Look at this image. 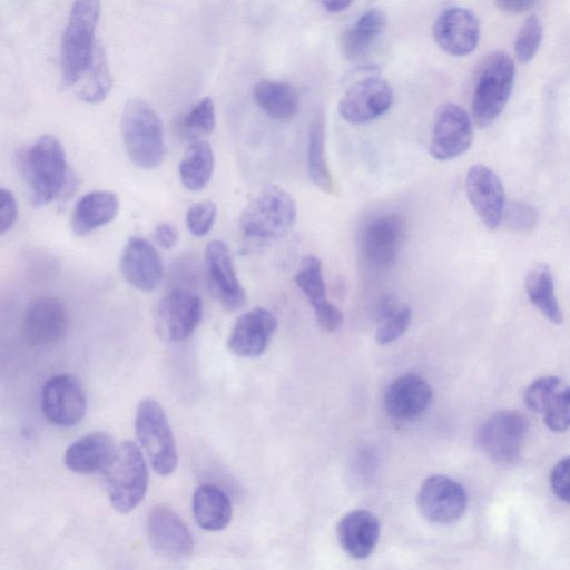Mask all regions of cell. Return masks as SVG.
Returning <instances> with one entry per match:
<instances>
[{
  "mask_svg": "<svg viewBox=\"0 0 570 570\" xmlns=\"http://www.w3.org/2000/svg\"><path fill=\"white\" fill-rule=\"evenodd\" d=\"M99 13L100 3L95 0L77 1L71 7L60 46L62 78L69 86L77 85L95 61Z\"/></svg>",
  "mask_w": 570,
  "mask_h": 570,
  "instance_id": "cell-1",
  "label": "cell"
},
{
  "mask_svg": "<svg viewBox=\"0 0 570 570\" xmlns=\"http://www.w3.org/2000/svg\"><path fill=\"white\" fill-rule=\"evenodd\" d=\"M296 216V203L292 195L277 185H268L242 212L239 230L250 242L276 240L291 232Z\"/></svg>",
  "mask_w": 570,
  "mask_h": 570,
  "instance_id": "cell-2",
  "label": "cell"
},
{
  "mask_svg": "<svg viewBox=\"0 0 570 570\" xmlns=\"http://www.w3.org/2000/svg\"><path fill=\"white\" fill-rule=\"evenodd\" d=\"M121 135L131 161L140 168L157 167L165 155L161 121L145 100H129L121 115Z\"/></svg>",
  "mask_w": 570,
  "mask_h": 570,
  "instance_id": "cell-3",
  "label": "cell"
},
{
  "mask_svg": "<svg viewBox=\"0 0 570 570\" xmlns=\"http://www.w3.org/2000/svg\"><path fill=\"white\" fill-rule=\"evenodd\" d=\"M108 499L120 513L132 511L145 498L149 474L139 446L121 442L104 471Z\"/></svg>",
  "mask_w": 570,
  "mask_h": 570,
  "instance_id": "cell-4",
  "label": "cell"
},
{
  "mask_svg": "<svg viewBox=\"0 0 570 570\" xmlns=\"http://www.w3.org/2000/svg\"><path fill=\"white\" fill-rule=\"evenodd\" d=\"M20 163L35 206L46 205L60 194L67 178V161L65 150L55 136L39 137L22 155Z\"/></svg>",
  "mask_w": 570,
  "mask_h": 570,
  "instance_id": "cell-5",
  "label": "cell"
},
{
  "mask_svg": "<svg viewBox=\"0 0 570 570\" xmlns=\"http://www.w3.org/2000/svg\"><path fill=\"white\" fill-rule=\"evenodd\" d=\"M514 62L494 52L483 62L472 96V115L479 127L491 125L504 109L514 82Z\"/></svg>",
  "mask_w": 570,
  "mask_h": 570,
  "instance_id": "cell-6",
  "label": "cell"
},
{
  "mask_svg": "<svg viewBox=\"0 0 570 570\" xmlns=\"http://www.w3.org/2000/svg\"><path fill=\"white\" fill-rule=\"evenodd\" d=\"M135 429L154 471L159 475L171 474L178 461L176 442L166 412L155 399L139 401Z\"/></svg>",
  "mask_w": 570,
  "mask_h": 570,
  "instance_id": "cell-7",
  "label": "cell"
},
{
  "mask_svg": "<svg viewBox=\"0 0 570 570\" xmlns=\"http://www.w3.org/2000/svg\"><path fill=\"white\" fill-rule=\"evenodd\" d=\"M529 430L519 411L503 410L485 420L476 432V443L493 461L511 464L519 460Z\"/></svg>",
  "mask_w": 570,
  "mask_h": 570,
  "instance_id": "cell-8",
  "label": "cell"
},
{
  "mask_svg": "<svg viewBox=\"0 0 570 570\" xmlns=\"http://www.w3.org/2000/svg\"><path fill=\"white\" fill-rule=\"evenodd\" d=\"M203 315L200 297L184 288H174L158 303L155 330L165 342H181L193 335Z\"/></svg>",
  "mask_w": 570,
  "mask_h": 570,
  "instance_id": "cell-9",
  "label": "cell"
},
{
  "mask_svg": "<svg viewBox=\"0 0 570 570\" xmlns=\"http://www.w3.org/2000/svg\"><path fill=\"white\" fill-rule=\"evenodd\" d=\"M394 101L391 85L380 76L354 81L342 95L338 111L351 124H365L387 112Z\"/></svg>",
  "mask_w": 570,
  "mask_h": 570,
  "instance_id": "cell-10",
  "label": "cell"
},
{
  "mask_svg": "<svg viewBox=\"0 0 570 570\" xmlns=\"http://www.w3.org/2000/svg\"><path fill=\"white\" fill-rule=\"evenodd\" d=\"M421 514L430 522L449 524L459 520L465 512L468 494L456 480L434 474L426 478L416 497Z\"/></svg>",
  "mask_w": 570,
  "mask_h": 570,
  "instance_id": "cell-11",
  "label": "cell"
},
{
  "mask_svg": "<svg viewBox=\"0 0 570 570\" xmlns=\"http://www.w3.org/2000/svg\"><path fill=\"white\" fill-rule=\"evenodd\" d=\"M473 139L472 121L459 105H441L432 126L429 151L438 160L453 159L465 153Z\"/></svg>",
  "mask_w": 570,
  "mask_h": 570,
  "instance_id": "cell-12",
  "label": "cell"
},
{
  "mask_svg": "<svg viewBox=\"0 0 570 570\" xmlns=\"http://www.w3.org/2000/svg\"><path fill=\"white\" fill-rule=\"evenodd\" d=\"M41 409L46 419L55 425H76L87 411V397L81 383L69 374L50 377L42 387Z\"/></svg>",
  "mask_w": 570,
  "mask_h": 570,
  "instance_id": "cell-13",
  "label": "cell"
},
{
  "mask_svg": "<svg viewBox=\"0 0 570 570\" xmlns=\"http://www.w3.org/2000/svg\"><path fill=\"white\" fill-rule=\"evenodd\" d=\"M205 275L210 295L227 311L246 304V293L240 285L228 246L214 239L205 250Z\"/></svg>",
  "mask_w": 570,
  "mask_h": 570,
  "instance_id": "cell-14",
  "label": "cell"
},
{
  "mask_svg": "<svg viewBox=\"0 0 570 570\" xmlns=\"http://www.w3.org/2000/svg\"><path fill=\"white\" fill-rule=\"evenodd\" d=\"M147 538L151 549L159 556L179 560L194 550V539L181 518L165 505L153 507L147 515Z\"/></svg>",
  "mask_w": 570,
  "mask_h": 570,
  "instance_id": "cell-15",
  "label": "cell"
},
{
  "mask_svg": "<svg viewBox=\"0 0 570 570\" xmlns=\"http://www.w3.org/2000/svg\"><path fill=\"white\" fill-rule=\"evenodd\" d=\"M524 403L543 415L544 424L552 432L570 429V385L558 376L534 380L524 391Z\"/></svg>",
  "mask_w": 570,
  "mask_h": 570,
  "instance_id": "cell-16",
  "label": "cell"
},
{
  "mask_svg": "<svg viewBox=\"0 0 570 570\" xmlns=\"http://www.w3.org/2000/svg\"><path fill=\"white\" fill-rule=\"evenodd\" d=\"M468 198L488 229H495L502 223L505 207L504 188L492 169L476 164L471 166L465 176Z\"/></svg>",
  "mask_w": 570,
  "mask_h": 570,
  "instance_id": "cell-17",
  "label": "cell"
},
{
  "mask_svg": "<svg viewBox=\"0 0 570 570\" xmlns=\"http://www.w3.org/2000/svg\"><path fill=\"white\" fill-rule=\"evenodd\" d=\"M405 233L404 219L394 213L373 217L361 234V249L376 267L391 265L401 248Z\"/></svg>",
  "mask_w": 570,
  "mask_h": 570,
  "instance_id": "cell-18",
  "label": "cell"
},
{
  "mask_svg": "<svg viewBox=\"0 0 570 570\" xmlns=\"http://www.w3.org/2000/svg\"><path fill=\"white\" fill-rule=\"evenodd\" d=\"M433 36L438 46L446 53L455 57L466 56L478 46L479 20L468 8H446L434 22Z\"/></svg>",
  "mask_w": 570,
  "mask_h": 570,
  "instance_id": "cell-19",
  "label": "cell"
},
{
  "mask_svg": "<svg viewBox=\"0 0 570 570\" xmlns=\"http://www.w3.org/2000/svg\"><path fill=\"white\" fill-rule=\"evenodd\" d=\"M277 325L276 316L267 308L247 311L235 321L227 337V347L239 357H258L267 348Z\"/></svg>",
  "mask_w": 570,
  "mask_h": 570,
  "instance_id": "cell-20",
  "label": "cell"
},
{
  "mask_svg": "<svg viewBox=\"0 0 570 570\" xmlns=\"http://www.w3.org/2000/svg\"><path fill=\"white\" fill-rule=\"evenodd\" d=\"M67 327L68 315L63 304L55 297L43 296L28 306L22 335L31 345L46 346L60 341Z\"/></svg>",
  "mask_w": 570,
  "mask_h": 570,
  "instance_id": "cell-21",
  "label": "cell"
},
{
  "mask_svg": "<svg viewBox=\"0 0 570 570\" xmlns=\"http://www.w3.org/2000/svg\"><path fill=\"white\" fill-rule=\"evenodd\" d=\"M120 271L127 283L142 292L156 289L164 276L159 253L147 239L138 236L126 243Z\"/></svg>",
  "mask_w": 570,
  "mask_h": 570,
  "instance_id": "cell-22",
  "label": "cell"
},
{
  "mask_svg": "<svg viewBox=\"0 0 570 570\" xmlns=\"http://www.w3.org/2000/svg\"><path fill=\"white\" fill-rule=\"evenodd\" d=\"M294 281L312 305L320 326L327 332L337 331L344 317L343 313L327 301L320 258L314 255L304 256Z\"/></svg>",
  "mask_w": 570,
  "mask_h": 570,
  "instance_id": "cell-23",
  "label": "cell"
},
{
  "mask_svg": "<svg viewBox=\"0 0 570 570\" xmlns=\"http://www.w3.org/2000/svg\"><path fill=\"white\" fill-rule=\"evenodd\" d=\"M432 395V389L423 377L416 374H404L387 386L384 407L394 420H415L428 409Z\"/></svg>",
  "mask_w": 570,
  "mask_h": 570,
  "instance_id": "cell-24",
  "label": "cell"
},
{
  "mask_svg": "<svg viewBox=\"0 0 570 570\" xmlns=\"http://www.w3.org/2000/svg\"><path fill=\"white\" fill-rule=\"evenodd\" d=\"M336 533L342 549L350 557L356 560L366 559L377 544L380 521L368 510H353L340 519Z\"/></svg>",
  "mask_w": 570,
  "mask_h": 570,
  "instance_id": "cell-25",
  "label": "cell"
},
{
  "mask_svg": "<svg viewBox=\"0 0 570 570\" xmlns=\"http://www.w3.org/2000/svg\"><path fill=\"white\" fill-rule=\"evenodd\" d=\"M112 438L105 432L89 433L68 446L63 461L66 466L78 474L105 471L116 453Z\"/></svg>",
  "mask_w": 570,
  "mask_h": 570,
  "instance_id": "cell-26",
  "label": "cell"
},
{
  "mask_svg": "<svg viewBox=\"0 0 570 570\" xmlns=\"http://www.w3.org/2000/svg\"><path fill=\"white\" fill-rule=\"evenodd\" d=\"M193 515L199 528L220 531L230 522L233 508L227 494L217 485H199L193 495Z\"/></svg>",
  "mask_w": 570,
  "mask_h": 570,
  "instance_id": "cell-27",
  "label": "cell"
},
{
  "mask_svg": "<svg viewBox=\"0 0 570 570\" xmlns=\"http://www.w3.org/2000/svg\"><path fill=\"white\" fill-rule=\"evenodd\" d=\"M119 208L117 195L108 190H95L83 195L72 213L75 234L86 235L115 218Z\"/></svg>",
  "mask_w": 570,
  "mask_h": 570,
  "instance_id": "cell-28",
  "label": "cell"
},
{
  "mask_svg": "<svg viewBox=\"0 0 570 570\" xmlns=\"http://www.w3.org/2000/svg\"><path fill=\"white\" fill-rule=\"evenodd\" d=\"M386 26L385 13L376 8L365 11L341 36V51L348 60H356L368 52Z\"/></svg>",
  "mask_w": 570,
  "mask_h": 570,
  "instance_id": "cell-29",
  "label": "cell"
},
{
  "mask_svg": "<svg viewBox=\"0 0 570 570\" xmlns=\"http://www.w3.org/2000/svg\"><path fill=\"white\" fill-rule=\"evenodd\" d=\"M253 95L259 108L273 119L289 120L298 110V92L291 83L262 80L255 85Z\"/></svg>",
  "mask_w": 570,
  "mask_h": 570,
  "instance_id": "cell-30",
  "label": "cell"
},
{
  "mask_svg": "<svg viewBox=\"0 0 570 570\" xmlns=\"http://www.w3.org/2000/svg\"><path fill=\"white\" fill-rule=\"evenodd\" d=\"M525 292L531 303L552 323L562 322L554 283L550 267L546 263L532 264L524 278Z\"/></svg>",
  "mask_w": 570,
  "mask_h": 570,
  "instance_id": "cell-31",
  "label": "cell"
},
{
  "mask_svg": "<svg viewBox=\"0 0 570 570\" xmlns=\"http://www.w3.org/2000/svg\"><path fill=\"white\" fill-rule=\"evenodd\" d=\"M213 169L214 155L209 144L203 140L190 144L179 165L183 185L190 190L204 188L210 180Z\"/></svg>",
  "mask_w": 570,
  "mask_h": 570,
  "instance_id": "cell-32",
  "label": "cell"
},
{
  "mask_svg": "<svg viewBox=\"0 0 570 570\" xmlns=\"http://www.w3.org/2000/svg\"><path fill=\"white\" fill-rule=\"evenodd\" d=\"M307 166L313 184L324 193H333V179L325 157V120L323 114H317L311 122Z\"/></svg>",
  "mask_w": 570,
  "mask_h": 570,
  "instance_id": "cell-33",
  "label": "cell"
},
{
  "mask_svg": "<svg viewBox=\"0 0 570 570\" xmlns=\"http://www.w3.org/2000/svg\"><path fill=\"white\" fill-rule=\"evenodd\" d=\"M79 82L81 83L77 89L78 95L87 102H98L108 95L111 87V77L104 51L100 48H97L92 66Z\"/></svg>",
  "mask_w": 570,
  "mask_h": 570,
  "instance_id": "cell-34",
  "label": "cell"
},
{
  "mask_svg": "<svg viewBox=\"0 0 570 570\" xmlns=\"http://www.w3.org/2000/svg\"><path fill=\"white\" fill-rule=\"evenodd\" d=\"M542 23L535 14L524 20L514 41V53L519 61L529 62L535 56L542 40Z\"/></svg>",
  "mask_w": 570,
  "mask_h": 570,
  "instance_id": "cell-35",
  "label": "cell"
},
{
  "mask_svg": "<svg viewBox=\"0 0 570 570\" xmlns=\"http://www.w3.org/2000/svg\"><path fill=\"white\" fill-rule=\"evenodd\" d=\"M412 322V309L409 305L400 306L390 316L377 321L375 341L380 345H386L397 341L405 334Z\"/></svg>",
  "mask_w": 570,
  "mask_h": 570,
  "instance_id": "cell-36",
  "label": "cell"
},
{
  "mask_svg": "<svg viewBox=\"0 0 570 570\" xmlns=\"http://www.w3.org/2000/svg\"><path fill=\"white\" fill-rule=\"evenodd\" d=\"M538 222L537 209L524 202L512 200L505 204L502 223L514 232H529L534 228Z\"/></svg>",
  "mask_w": 570,
  "mask_h": 570,
  "instance_id": "cell-37",
  "label": "cell"
},
{
  "mask_svg": "<svg viewBox=\"0 0 570 570\" xmlns=\"http://www.w3.org/2000/svg\"><path fill=\"white\" fill-rule=\"evenodd\" d=\"M189 134H209L215 127V108L209 97L203 98L187 114L183 121Z\"/></svg>",
  "mask_w": 570,
  "mask_h": 570,
  "instance_id": "cell-38",
  "label": "cell"
},
{
  "mask_svg": "<svg viewBox=\"0 0 570 570\" xmlns=\"http://www.w3.org/2000/svg\"><path fill=\"white\" fill-rule=\"evenodd\" d=\"M216 214V205L210 200L193 205L186 214V225L189 232L197 237L205 236L212 229Z\"/></svg>",
  "mask_w": 570,
  "mask_h": 570,
  "instance_id": "cell-39",
  "label": "cell"
},
{
  "mask_svg": "<svg viewBox=\"0 0 570 570\" xmlns=\"http://www.w3.org/2000/svg\"><path fill=\"white\" fill-rule=\"evenodd\" d=\"M549 482L554 495L570 503V456L560 459L551 469Z\"/></svg>",
  "mask_w": 570,
  "mask_h": 570,
  "instance_id": "cell-40",
  "label": "cell"
},
{
  "mask_svg": "<svg viewBox=\"0 0 570 570\" xmlns=\"http://www.w3.org/2000/svg\"><path fill=\"white\" fill-rule=\"evenodd\" d=\"M18 208L14 195L8 190L1 189V207H0V233L3 235L14 225Z\"/></svg>",
  "mask_w": 570,
  "mask_h": 570,
  "instance_id": "cell-41",
  "label": "cell"
},
{
  "mask_svg": "<svg viewBox=\"0 0 570 570\" xmlns=\"http://www.w3.org/2000/svg\"><path fill=\"white\" fill-rule=\"evenodd\" d=\"M154 240L164 249L173 248L178 239L176 227L171 223H159L153 233Z\"/></svg>",
  "mask_w": 570,
  "mask_h": 570,
  "instance_id": "cell-42",
  "label": "cell"
},
{
  "mask_svg": "<svg viewBox=\"0 0 570 570\" xmlns=\"http://www.w3.org/2000/svg\"><path fill=\"white\" fill-rule=\"evenodd\" d=\"M535 2L531 0H498L495 7L508 13H520L530 9Z\"/></svg>",
  "mask_w": 570,
  "mask_h": 570,
  "instance_id": "cell-43",
  "label": "cell"
},
{
  "mask_svg": "<svg viewBox=\"0 0 570 570\" xmlns=\"http://www.w3.org/2000/svg\"><path fill=\"white\" fill-rule=\"evenodd\" d=\"M350 0H325L321 1L322 8L331 13H337L346 10L351 6Z\"/></svg>",
  "mask_w": 570,
  "mask_h": 570,
  "instance_id": "cell-44",
  "label": "cell"
}]
</instances>
